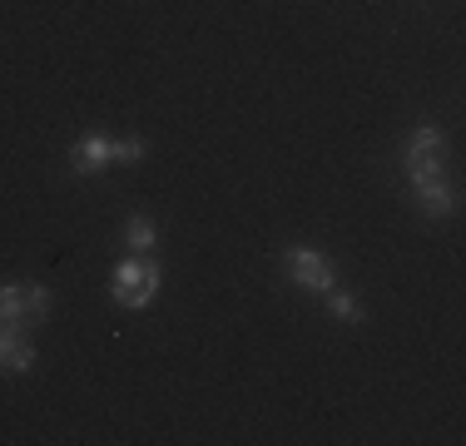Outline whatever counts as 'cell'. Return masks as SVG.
Listing matches in <instances>:
<instances>
[{"instance_id":"cell-1","label":"cell","mask_w":466,"mask_h":446,"mask_svg":"<svg viewBox=\"0 0 466 446\" xmlns=\"http://www.w3.org/2000/svg\"><path fill=\"white\" fill-rule=\"evenodd\" d=\"M109 293H115V303H125V308H144L154 293H159V263L154 258H125L115 268Z\"/></svg>"},{"instance_id":"cell-2","label":"cell","mask_w":466,"mask_h":446,"mask_svg":"<svg viewBox=\"0 0 466 446\" xmlns=\"http://www.w3.org/2000/svg\"><path fill=\"white\" fill-rule=\"evenodd\" d=\"M283 273L293 278L298 288H313V293H328L332 288V263L323 258V253H313V248H288Z\"/></svg>"},{"instance_id":"cell-3","label":"cell","mask_w":466,"mask_h":446,"mask_svg":"<svg viewBox=\"0 0 466 446\" xmlns=\"http://www.w3.org/2000/svg\"><path fill=\"white\" fill-rule=\"evenodd\" d=\"M35 348L25 342V322H0V367L5 372H30Z\"/></svg>"},{"instance_id":"cell-4","label":"cell","mask_w":466,"mask_h":446,"mask_svg":"<svg viewBox=\"0 0 466 446\" xmlns=\"http://www.w3.org/2000/svg\"><path fill=\"white\" fill-rule=\"evenodd\" d=\"M115 159V139H85V144H75V154H70V164H75V174H95V169H105V164Z\"/></svg>"},{"instance_id":"cell-5","label":"cell","mask_w":466,"mask_h":446,"mask_svg":"<svg viewBox=\"0 0 466 446\" xmlns=\"http://www.w3.org/2000/svg\"><path fill=\"white\" fill-rule=\"evenodd\" d=\"M417 198H421V214H437V218H447L451 208H457V194H451L441 178H431V184H417Z\"/></svg>"},{"instance_id":"cell-6","label":"cell","mask_w":466,"mask_h":446,"mask_svg":"<svg viewBox=\"0 0 466 446\" xmlns=\"http://www.w3.org/2000/svg\"><path fill=\"white\" fill-rule=\"evenodd\" d=\"M441 129H417L412 144H407V159H441Z\"/></svg>"},{"instance_id":"cell-7","label":"cell","mask_w":466,"mask_h":446,"mask_svg":"<svg viewBox=\"0 0 466 446\" xmlns=\"http://www.w3.org/2000/svg\"><path fill=\"white\" fill-rule=\"evenodd\" d=\"M0 322H25V288H0Z\"/></svg>"},{"instance_id":"cell-8","label":"cell","mask_w":466,"mask_h":446,"mask_svg":"<svg viewBox=\"0 0 466 446\" xmlns=\"http://www.w3.org/2000/svg\"><path fill=\"white\" fill-rule=\"evenodd\" d=\"M328 308H332V318H342V322H362V303L352 293H338V288H328Z\"/></svg>"},{"instance_id":"cell-9","label":"cell","mask_w":466,"mask_h":446,"mask_svg":"<svg viewBox=\"0 0 466 446\" xmlns=\"http://www.w3.org/2000/svg\"><path fill=\"white\" fill-rule=\"evenodd\" d=\"M129 243H135V248L144 253V248H154V238H159V233H154V223L149 218H144V214H135V218H129Z\"/></svg>"},{"instance_id":"cell-10","label":"cell","mask_w":466,"mask_h":446,"mask_svg":"<svg viewBox=\"0 0 466 446\" xmlns=\"http://www.w3.org/2000/svg\"><path fill=\"white\" fill-rule=\"evenodd\" d=\"M50 312V293L46 288H25V322H40Z\"/></svg>"},{"instance_id":"cell-11","label":"cell","mask_w":466,"mask_h":446,"mask_svg":"<svg viewBox=\"0 0 466 446\" xmlns=\"http://www.w3.org/2000/svg\"><path fill=\"white\" fill-rule=\"evenodd\" d=\"M407 174H412V184H431V178H441V159H407Z\"/></svg>"},{"instance_id":"cell-12","label":"cell","mask_w":466,"mask_h":446,"mask_svg":"<svg viewBox=\"0 0 466 446\" xmlns=\"http://www.w3.org/2000/svg\"><path fill=\"white\" fill-rule=\"evenodd\" d=\"M115 159L119 164H139L144 159V139H115Z\"/></svg>"}]
</instances>
